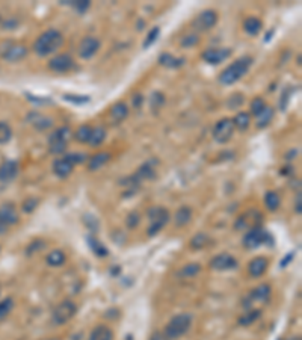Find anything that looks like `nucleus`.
<instances>
[{"label":"nucleus","instance_id":"obj_1","mask_svg":"<svg viewBox=\"0 0 302 340\" xmlns=\"http://www.w3.org/2000/svg\"><path fill=\"white\" fill-rule=\"evenodd\" d=\"M64 44V35L56 30V29H47L45 32H42L33 42V51L41 56V58H45L48 54H53L55 51H58Z\"/></svg>","mask_w":302,"mask_h":340},{"label":"nucleus","instance_id":"obj_2","mask_svg":"<svg viewBox=\"0 0 302 340\" xmlns=\"http://www.w3.org/2000/svg\"><path fill=\"white\" fill-rule=\"evenodd\" d=\"M254 59L251 56H242V58L236 59L233 64H230L221 74H219V83L230 86L233 83H236L237 80H240L253 65Z\"/></svg>","mask_w":302,"mask_h":340},{"label":"nucleus","instance_id":"obj_3","mask_svg":"<svg viewBox=\"0 0 302 340\" xmlns=\"http://www.w3.org/2000/svg\"><path fill=\"white\" fill-rule=\"evenodd\" d=\"M192 315L189 313H180L177 316H174L165 327V334L169 340H174V339H178L181 336H184L190 327H192Z\"/></svg>","mask_w":302,"mask_h":340},{"label":"nucleus","instance_id":"obj_4","mask_svg":"<svg viewBox=\"0 0 302 340\" xmlns=\"http://www.w3.org/2000/svg\"><path fill=\"white\" fill-rule=\"evenodd\" d=\"M265 244L269 247H274V238L269 235V232H266L260 225L248 230L243 236V247L248 250H256Z\"/></svg>","mask_w":302,"mask_h":340},{"label":"nucleus","instance_id":"obj_5","mask_svg":"<svg viewBox=\"0 0 302 340\" xmlns=\"http://www.w3.org/2000/svg\"><path fill=\"white\" fill-rule=\"evenodd\" d=\"M148 219H150V227L147 230V235L150 238H153L156 235H159V232L163 229V227L168 224L169 221V212L163 207H151L148 210Z\"/></svg>","mask_w":302,"mask_h":340},{"label":"nucleus","instance_id":"obj_6","mask_svg":"<svg viewBox=\"0 0 302 340\" xmlns=\"http://www.w3.org/2000/svg\"><path fill=\"white\" fill-rule=\"evenodd\" d=\"M71 138V129L68 126H62L56 129L52 135L48 136V150L52 154L65 153L68 141Z\"/></svg>","mask_w":302,"mask_h":340},{"label":"nucleus","instance_id":"obj_7","mask_svg":"<svg viewBox=\"0 0 302 340\" xmlns=\"http://www.w3.org/2000/svg\"><path fill=\"white\" fill-rule=\"evenodd\" d=\"M27 54V48L12 41H3L0 44V56L9 62H18Z\"/></svg>","mask_w":302,"mask_h":340},{"label":"nucleus","instance_id":"obj_8","mask_svg":"<svg viewBox=\"0 0 302 340\" xmlns=\"http://www.w3.org/2000/svg\"><path fill=\"white\" fill-rule=\"evenodd\" d=\"M76 313H77V306L73 301L67 300L56 306V309L52 313V321L56 325H64V324L70 322L76 316Z\"/></svg>","mask_w":302,"mask_h":340},{"label":"nucleus","instance_id":"obj_9","mask_svg":"<svg viewBox=\"0 0 302 340\" xmlns=\"http://www.w3.org/2000/svg\"><path fill=\"white\" fill-rule=\"evenodd\" d=\"M216 23H218V12L215 9H204L193 18L192 27L198 32H206L213 29Z\"/></svg>","mask_w":302,"mask_h":340},{"label":"nucleus","instance_id":"obj_10","mask_svg":"<svg viewBox=\"0 0 302 340\" xmlns=\"http://www.w3.org/2000/svg\"><path fill=\"white\" fill-rule=\"evenodd\" d=\"M76 67L74 59L71 58L70 54L67 53H61L56 54L55 58H52L48 61V70L53 73H68Z\"/></svg>","mask_w":302,"mask_h":340},{"label":"nucleus","instance_id":"obj_11","mask_svg":"<svg viewBox=\"0 0 302 340\" xmlns=\"http://www.w3.org/2000/svg\"><path fill=\"white\" fill-rule=\"evenodd\" d=\"M234 133V124L230 118H222L216 123L213 129V139L219 144H225L233 138Z\"/></svg>","mask_w":302,"mask_h":340},{"label":"nucleus","instance_id":"obj_12","mask_svg":"<svg viewBox=\"0 0 302 340\" xmlns=\"http://www.w3.org/2000/svg\"><path fill=\"white\" fill-rule=\"evenodd\" d=\"M100 45H102V42H100L98 38L95 36H85L80 44H79V48H77V53L82 59H91L94 58V56L97 54V51L100 50Z\"/></svg>","mask_w":302,"mask_h":340},{"label":"nucleus","instance_id":"obj_13","mask_svg":"<svg viewBox=\"0 0 302 340\" xmlns=\"http://www.w3.org/2000/svg\"><path fill=\"white\" fill-rule=\"evenodd\" d=\"M231 56V48H209L203 53V59L210 65H219Z\"/></svg>","mask_w":302,"mask_h":340},{"label":"nucleus","instance_id":"obj_14","mask_svg":"<svg viewBox=\"0 0 302 340\" xmlns=\"http://www.w3.org/2000/svg\"><path fill=\"white\" fill-rule=\"evenodd\" d=\"M237 266V260L230 254H218L210 260V268L215 271H233Z\"/></svg>","mask_w":302,"mask_h":340},{"label":"nucleus","instance_id":"obj_15","mask_svg":"<svg viewBox=\"0 0 302 340\" xmlns=\"http://www.w3.org/2000/svg\"><path fill=\"white\" fill-rule=\"evenodd\" d=\"M20 166L15 160H5L0 165V182L8 183L18 176Z\"/></svg>","mask_w":302,"mask_h":340},{"label":"nucleus","instance_id":"obj_16","mask_svg":"<svg viewBox=\"0 0 302 340\" xmlns=\"http://www.w3.org/2000/svg\"><path fill=\"white\" fill-rule=\"evenodd\" d=\"M27 121L36 129V130H47L53 126V120L47 117V115H42V113H38V112H32L27 115Z\"/></svg>","mask_w":302,"mask_h":340},{"label":"nucleus","instance_id":"obj_17","mask_svg":"<svg viewBox=\"0 0 302 340\" xmlns=\"http://www.w3.org/2000/svg\"><path fill=\"white\" fill-rule=\"evenodd\" d=\"M0 221L6 224L8 227L15 225L18 222V212L14 204L8 203V204L0 206Z\"/></svg>","mask_w":302,"mask_h":340},{"label":"nucleus","instance_id":"obj_18","mask_svg":"<svg viewBox=\"0 0 302 340\" xmlns=\"http://www.w3.org/2000/svg\"><path fill=\"white\" fill-rule=\"evenodd\" d=\"M268 268H269V262H268L266 257H256L249 262L248 272H249L251 277L257 278V277H262L268 271Z\"/></svg>","mask_w":302,"mask_h":340},{"label":"nucleus","instance_id":"obj_19","mask_svg":"<svg viewBox=\"0 0 302 340\" xmlns=\"http://www.w3.org/2000/svg\"><path fill=\"white\" fill-rule=\"evenodd\" d=\"M73 168H74V165H71L65 157L56 159V160L53 162V173H55L58 177H61V179L68 177V176L73 173Z\"/></svg>","mask_w":302,"mask_h":340},{"label":"nucleus","instance_id":"obj_20","mask_svg":"<svg viewBox=\"0 0 302 340\" xmlns=\"http://www.w3.org/2000/svg\"><path fill=\"white\" fill-rule=\"evenodd\" d=\"M111 159H112V154L108 153V151H100V153L94 154L89 159V163H88L89 171H97V169H100L103 165H106Z\"/></svg>","mask_w":302,"mask_h":340},{"label":"nucleus","instance_id":"obj_21","mask_svg":"<svg viewBox=\"0 0 302 340\" xmlns=\"http://www.w3.org/2000/svg\"><path fill=\"white\" fill-rule=\"evenodd\" d=\"M88 340H114V333L109 327L106 325H97L91 334Z\"/></svg>","mask_w":302,"mask_h":340},{"label":"nucleus","instance_id":"obj_22","mask_svg":"<svg viewBox=\"0 0 302 340\" xmlns=\"http://www.w3.org/2000/svg\"><path fill=\"white\" fill-rule=\"evenodd\" d=\"M129 117V106L124 101H118L117 104L112 106L111 109V118L115 123H121Z\"/></svg>","mask_w":302,"mask_h":340},{"label":"nucleus","instance_id":"obj_23","mask_svg":"<svg viewBox=\"0 0 302 340\" xmlns=\"http://www.w3.org/2000/svg\"><path fill=\"white\" fill-rule=\"evenodd\" d=\"M274 115H275V109H274L272 106H268V104H266V107L257 115V124H256L257 129H265V127H268V126L272 123Z\"/></svg>","mask_w":302,"mask_h":340},{"label":"nucleus","instance_id":"obj_24","mask_svg":"<svg viewBox=\"0 0 302 340\" xmlns=\"http://www.w3.org/2000/svg\"><path fill=\"white\" fill-rule=\"evenodd\" d=\"M262 26H263V23H262V20L257 18V17H248V18L243 21V30H245L248 35H251V36L259 35L260 30H262Z\"/></svg>","mask_w":302,"mask_h":340},{"label":"nucleus","instance_id":"obj_25","mask_svg":"<svg viewBox=\"0 0 302 340\" xmlns=\"http://www.w3.org/2000/svg\"><path fill=\"white\" fill-rule=\"evenodd\" d=\"M159 62L163 67H168V68H180L181 65H184L186 59L184 58H175V56H172L171 53H163V54L159 56Z\"/></svg>","mask_w":302,"mask_h":340},{"label":"nucleus","instance_id":"obj_26","mask_svg":"<svg viewBox=\"0 0 302 340\" xmlns=\"http://www.w3.org/2000/svg\"><path fill=\"white\" fill-rule=\"evenodd\" d=\"M271 294H272L271 286L266 285V283H263V285L257 286L253 292H251V300H256V301H260V303H266L271 298Z\"/></svg>","mask_w":302,"mask_h":340},{"label":"nucleus","instance_id":"obj_27","mask_svg":"<svg viewBox=\"0 0 302 340\" xmlns=\"http://www.w3.org/2000/svg\"><path fill=\"white\" fill-rule=\"evenodd\" d=\"M192 219V209L189 206H181L177 212H175V225L177 227H184L190 222Z\"/></svg>","mask_w":302,"mask_h":340},{"label":"nucleus","instance_id":"obj_28","mask_svg":"<svg viewBox=\"0 0 302 340\" xmlns=\"http://www.w3.org/2000/svg\"><path fill=\"white\" fill-rule=\"evenodd\" d=\"M105 139H106V129L103 126H97V127H92V133L88 144L91 147H98L105 142Z\"/></svg>","mask_w":302,"mask_h":340},{"label":"nucleus","instance_id":"obj_29","mask_svg":"<svg viewBox=\"0 0 302 340\" xmlns=\"http://www.w3.org/2000/svg\"><path fill=\"white\" fill-rule=\"evenodd\" d=\"M88 245H89L91 251H92L97 257H108V254H109L108 248H106L102 242H100L97 238H94V236L88 238Z\"/></svg>","mask_w":302,"mask_h":340},{"label":"nucleus","instance_id":"obj_30","mask_svg":"<svg viewBox=\"0 0 302 340\" xmlns=\"http://www.w3.org/2000/svg\"><path fill=\"white\" fill-rule=\"evenodd\" d=\"M233 124H234V129L243 132L249 127L251 124V115L248 112H239L237 115L233 118Z\"/></svg>","mask_w":302,"mask_h":340},{"label":"nucleus","instance_id":"obj_31","mask_svg":"<svg viewBox=\"0 0 302 340\" xmlns=\"http://www.w3.org/2000/svg\"><path fill=\"white\" fill-rule=\"evenodd\" d=\"M65 259H67V257H65L64 251L55 250V251H52V253H50V254L45 257V262H47L48 266L58 268V266H62V265L65 263Z\"/></svg>","mask_w":302,"mask_h":340},{"label":"nucleus","instance_id":"obj_32","mask_svg":"<svg viewBox=\"0 0 302 340\" xmlns=\"http://www.w3.org/2000/svg\"><path fill=\"white\" fill-rule=\"evenodd\" d=\"M280 204H281V198H280V195H278L275 191H268V192H266V195H265V206H266L269 210L275 212V210L280 207Z\"/></svg>","mask_w":302,"mask_h":340},{"label":"nucleus","instance_id":"obj_33","mask_svg":"<svg viewBox=\"0 0 302 340\" xmlns=\"http://www.w3.org/2000/svg\"><path fill=\"white\" fill-rule=\"evenodd\" d=\"M210 244V238L206 233H198L190 239V248L192 250H201Z\"/></svg>","mask_w":302,"mask_h":340},{"label":"nucleus","instance_id":"obj_34","mask_svg":"<svg viewBox=\"0 0 302 340\" xmlns=\"http://www.w3.org/2000/svg\"><path fill=\"white\" fill-rule=\"evenodd\" d=\"M260 316H262V312H260V310H249L248 313H245L243 316L239 318V325L248 327V325H251V324H254Z\"/></svg>","mask_w":302,"mask_h":340},{"label":"nucleus","instance_id":"obj_35","mask_svg":"<svg viewBox=\"0 0 302 340\" xmlns=\"http://www.w3.org/2000/svg\"><path fill=\"white\" fill-rule=\"evenodd\" d=\"M91 133H92V127H91V126H88V124H83V126H80V127L76 130L74 138H76V141H79V142L85 144V142H89Z\"/></svg>","mask_w":302,"mask_h":340},{"label":"nucleus","instance_id":"obj_36","mask_svg":"<svg viewBox=\"0 0 302 340\" xmlns=\"http://www.w3.org/2000/svg\"><path fill=\"white\" fill-rule=\"evenodd\" d=\"M159 35H160V27L159 26H154V27H151V30L148 32V35H147V38H145V41H144V50L145 48H148L150 45H153L156 41H157V38H159Z\"/></svg>","mask_w":302,"mask_h":340},{"label":"nucleus","instance_id":"obj_37","mask_svg":"<svg viewBox=\"0 0 302 340\" xmlns=\"http://www.w3.org/2000/svg\"><path fill=\"white\" fill-rule=\"evenodd\" d=\"M14 309V300L12 298H5L3 301H0V321L5 319Z\"/></svg>","mask_w":302,"mask_h":340},{"label":"nucleus","instance_id":"obj_38","mask_svg":"<svg viewBox=\"0 0 302 340\" xmlns=\"http://www.w3.org/2000/svg\"><path fill=\"white\" fill-rule=\"evenodd\" d=\"M201 272V265H198V263H189V265H186V266H183L181 268V271H180V275L181 277H195L196 274H199Z\"/></svg>","mask_w":302,"mask_h":340},{"label":"nucleus","instance_id":"obj_39","mask_svg":"<svg viewBox=\"0 0 302 340\" xmlns=\"http://www.w3.org/2000/svg\"><path fill=\"white\" fill-rule=\"evenodd\" d=\"M12 138V129L8 123H0V144H6Z\"/></svg>","mask_w":302,"mask_h":340},{"label":"nucleus","instance_id":"obj_40","mask_svg":"<svg viewBox=\"0 0 302 340\" xmlns=\"http://www.w3.org/2000/svg\"><path fill=\"white\" fill-rule=\"evenodd\" d=\"M265 107H266V101L262 97H256L253 101H251V113H253L254 117H257Z\"/></svg>","mask_w":302,"mask_h":340},{"label":"nucleus","instance_id":"obj_41","mask_svg":"<svg viewBox=\"0 0 302 340\" xmlns=\"http://www.w3.org/2000/svg\"><path fill=\"white\" fill-rule=\"evenodd\" d=\"M165 103V95L162 94V92H153L151 94V98H150V104H151V107H153L154 110H159L160 109V106Z\"/></svg>","mask_w":302,"mask_h":340},{"label":"nucleus","instance_id":"obj_42","mask_svg":"<svg viewBox=\"0 0 302 340\" xmlns=\"http://www.w3.org/2000/svg\"><path fill=\"white\" fill-rule=\"evenodd\" d=\"M71 165H77V163H83V162H86V159H88V156L86 154H83V153H67L65 156H64Z\"/></svg>","mask_w":302,"mask_h":340},{"label":"nucleus","instance_id":"obj_43","mask_svg":"<svg viewBox=\"0 0 302 340\" xmlns=\"http://www.w3.org/2000/svg\"><path fill=\"white\" fill-rule=\"evenodd\" d=\"M245 103V98H243V95L242 94H233L230 98H228V101H227V106L230 107V109H239L242 104Z\"/></svg>","mask_w":302,"mask_h":340},{"label":"nucleus","instance_id":"obj_44","mask_svg":"<svg viewBox=\"0 0 302 340\" xmlns=\"http://www.w3.org/2000/svg\"><path fill=\"white\" fill-rule=\"evenodd\" d=\"M70 6H73L79 14H85L89 6H91V2H88V0H79V2H70L68 3Z\"/></svg>","mask_w":302,"mask_h":340},{"label":"nucleus","instance_id":"obj_45","mask_svg":"<svg viewBox=\"0 0 302 340\" xmlns=\"http://www.w3.org/2000/svg\"><path fill=\"white\" fill-rule=\"evenodd\" d=\"M64 100H65V101H73V103H77V104H83V103H88V101H89V97H88V95L64 94Z\"/></svg>","mask_w":302,"mask_h":340},{"label":"nucleus","instance_id":"obj_46","mask_svg":"<svg viewBox=\"0 0 302 340\" xmlns=\"http://www.w3.org/2000/svg\"><path fill=\"white\" fill-rule=\"evenodd\" d=\"M139 219H141L139 213H138V212H132V213H129V215H127L126 224H127L129 229H135V227H138V225H139Z\"/></svg>","mask_w":302,"mask_h":340},{"label":"nucleus","instance_id":"obj_47","mask_svg":"<svg viewBox=\"0 0 302 340\" xmlns=\"http://www.w3.org/2000/svg\"><path fill=\"white\" fill-rule=\"evenodd\" d=\"M198 41H199V38H198V35H187V36H184V38H181V47H193L195 44H198Z\"/></svg>","mask_w":302,"mask_h":340},{"label":"nucleus","instance_id":"obj_48","mask_svg":"<svg viewBox=\"0 0 302 340\" xmlns=\"http://www.w3.org/2000/svg\"><path fill=\"white\" fill-rule=\"evenodd\" d=\"M38 203H39L38 198H33V197H32V198H27V200L23 203L21 207H23V210H24L26 213H29V212H33V210H35V207L38 206Z\"/></svg>","mask_w":302,"mask_h":340},{"label":"nucleus","instance_id":"obj_49","mask_svg":"<svg viewBox=\"0 0 302 340\" xmlns=\"http://www.w3.org/2000/svg\"><path fill=\"white\" fill-rule=\"evenodd\" d=\"M150 340H169V339L166 337L165 333H162V331H154L153 334H151Z\"/></svg>","mask_w":302,"mask_h":340},{"label":"nucleus","instance_id":"obj_50","mask_svg":"<svg viewBox=\"0 0 302 340\" xmlns=\"http://www.w3.org/2000/svg\"><path fill=\"white\" fill-rule=\"evenodd\" d=\"M142 103H144V97H142V94H136V95L133 97V106L138 109V107H141V106H142Z\"/></svg>","mask_w":302,"mask_h":340},{"label":"nucleus","instance_id":"obj_51","mask_svg":"<svg viewBox=\"0 0 302 340\" xmlns=\"http://www.w3.org/2000/svg\"><path fill=\"white\" fill-rule=\"evenodd\" d=\"M295 210H296V213H298V215H301V212H302V209H301V194H298V195H296Z\"/></svg>","mask_w":302,"mask_h":340},{"label":"nucleus","instance_id":"obj_52","mask_svg":"<svg viewBox=\"0 0 302 340\" xmlns=\"http://www.w3.org/2000/svg\"><path fill=\"white\" fill-rule=\"evenodd\" d=\"M292 260H293V253H290V254H287V257H286V260H284V259H283V260H281V268H286V266H287V265H289V263H290V262H292Z\"/></svg>","mask_w":302,"mask_h":340},{"label":"nucleus","instance_id":"obj_53","mask_svg":"<svg viewBox=\"0 0 302 340\" xmlns=\"http://www.w3.org/2000/svg\"><path fill=\"white\" fill-rule=\"evenodd\" d=\"M8 229H9V227H8L6 224H3L2 221H0V235H5V233L8 232Z\"/></svg>","mask_w":302,"mask_h":340},{"label":"nucleus","instance_id":"obj_54","mask_svg":"<svg viewBox=\"0 0 302 340\" xmlns=\"http://www.w3.org/2000/svg\"><path fill=\"white\" fill-rule=\"evenodd\" d=\"M286 340H301V337H296V336H293V337H289V339H286Z\"/></svg>","mask_w":302,"mask_h":340},{"label":"nucleus","instance_id":"obj_55","mask_svg":"<svg viewBox=\"0 0 302 340\" xmlns=\"http://www.w3.org/2000/svg\"><path fill=\"white\" fill-rule=\"evenodd\" d=\"M126 340H133V336H127V337H126Z\"/></svg>","mask_w":302,"mask_h":340},{"label":"nucleus","instance_id":"obj_56","mask_svg":"<svg viewBox=\"0 0 302 340\" xmlns=\"http://www.w3.org/2000/svg\"><path fill=\"white\" fill-rule=\"evenodd\" d=\"M50 340H58V339H50Z\"/></svg>","mask_w":302,"mask_h":340}]
</instances>
